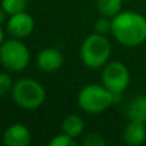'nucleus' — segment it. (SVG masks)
<instances>
[{"label":"nucleus","instance_id":"14","mask_svg":"<svg viewBox=\"0 0 146 146\" xmlns=\"http://www.w3.org/2000/svg\"><path fill=\"white\" fill-rule=\"evenodd\" d=\"M27 5V0H1V8L8 15L23 12Z\"/></svg>","mask_w":146,"mask_h":146},{"label":"nucleus","instance_id":"3","mask_svg":"<svg viewBox=\"0 0 146 146\" xmlns=\"http://www.w3.org/2000/svg\"><path fill=\"white\" fill-rule=\"evenodd\" d=\"M118 95L113 94L104 85H86L77 95L78 108L88 114H100L115 101Z\"/></svg>","mask_w":146,"mask_h":146},{"label":"nucleus","instance_id":"19","mask_svg":"<svg viewBox=\"0 0 146 146\" xmlns=\"http://www.w3.org/2000/svg\"><path fill=\"white\" fill-rule=\"evenodd\" d=\"M145 1H146V0H145Z\"/></svg>","mask_w":146,"mask_h":146},{"label":"nucleus","instance_id":"17","mask_svg":"<svg viewBox=\"0 0 146 146\" xmlns=\"http://www.w3.org/2000/svg\"><path fill=\"white\" fill-rule=\"evenodd\" d=\"M83 145L85 146H104L106 145V141L104 139V136L99 132H92L88 133L87 136L83 139Z\"/></svg>","mask_w":146,"mask_h":146},{"label":"nucleus","instance_id":"6","mask_svg":"<svg viewBox=\"0 0 146 146\" xmlns=\"http://www.w3.org/2000/svg\"><path fill=\"white\" fill-rule=\"evenodd\" d=\"M101 82L108 90L115 95H121L127 90L131 82V74L126 64L119 60L108 62L103 67Z\"/></svg>","mask_w":146,"mask_h":146},{"label":"nucleus","instance_id":"1","mask_svg":"<svg viewBox=\"0 0 146 146\" xmlns=\"http://www.w3.org/2000/svg\"><path fill=\"white\" fill-rule=\"evenodd\" d=\"M111 33L121 45L137 48L146 41V18L132 10H123L111 18Z\"/></svg>","mask_w":146,"mask_h":146},{"label":"nucleus","instance_id":"4","mask_svg":"<svg viewBox=\"0 0 146 146\" xmlns=\"http://www.w3.org/2000/svg\"><path fill=\"white\" fill-rule=\"evenodd\" d=\"M12 99L21 109L36 110L46 100V91L38 81L33 78H21L14 82L12 88Z\"/></svg>","mask_w":146,"mask_h":146},{"label":"nucleus","instance_id":"11","mask_svg":"<svg viewBox=\"0 0 146 146\" xmlns=\"http://www.w3.org/2000/svg\"><path fill=\"white\" fill-rule=\"evenodd\" d=\"M127 117L129 121L146 123V95H137L127 105Z\"/></svg>","mask_w":146,"mask_h":146},{"label":"nucleus","instance_id":"5","mask_svg":"<svg viewBox=\"0 0 146 146\" xmlns=\"http://www.w3.org/2000/svg\"><path fill=\"white\" fill-rule=\"evenodd\" d=\"M0 59L3 67L9 72H22L28 67L31 60L30 50L21 38L10 37L1 42Z\"/></svg>","mask_w":146,"mask_h":146},{"label":"nucleus","instance_id":"8","mask_svg":"<svg viewBox=\"0 0 146 146\" xmlns=\"http://www.w3.org/2000/svg\"><path fill=\"white\" fill-rule=\"evenodd\" d=\"M63 54L55 48H45L36 56V64L38 69L46 73H53L60 69L63 64Z\"/></svg>","mask_w":146,"mask_h":146},{"label":"nucleus","instance_id":"2","mask_svg":"<svg viewBox=\"0 0 146 146\" xmlns=\"http://www.w3.org/2000/svg\"><path fill=\"white\" fill-rule=\"evenodd\" d=\"M111 46L105 35L91 33L83 40L80 49L82 63L90 69L103 68L110 59Z\"/></svg>","mask_w":146,"mask_h":146},{"label":"nucleus","instance_id":"15","mask_svg":"<svg viewBox=\"0 0 146 146\" xmlns=\"http://www.w3.org/2000/svg\"><path fill=\"white\" fill-rule=\"evenodd\" d=\"M78 142L76 141L74 137L69 136L67 133H59L56 136H54L53 139L49 141L50 146H77Z\"/></svg>","mask_w":146,"mask_h":146},{"label":"nucleus","instance_id":"13","mask_svg":"<svg viewBox=\"0 0 146 146\" xmlns=\"http://www.w3.org/2000/svg\"><path fill=\"white\" fill-rule=\"evenodd\" d=\"M123 0H96V7L100 15L114 18L122 12Z\"/></svg>","mask_w":146,"mask_h":146},{"label":"nucleus","instance_id":"18","mask_svg":"<svg viewBox=\"0 0 146 146\" xmlns=\"http://www.w3.org/2000/svg\"><path fill=\"white\" fill-rule=\"evenodd\" d=\"M13 81H12V77L9 76V73L7 72H3L0 74V96L4 98L5 95H8L9 91H12L13 88Z\"/></svg>","mask_w":146,"mask_h":146},{"label":"nucleus","instance_id":"10","mask_svg":"<svg viewBox=\"0 0 146 146\" xmlns=\"http://www.w3.org/2000/svg\"><path fill=\"white\" fill-rule=\"evenodd\" d=\"M146 123L129 121L122 132V139L129 146H139L146 141Z\"/></svg>","mask_w":146,"mask_h":146},{"label":"nucleus","instance_id":"7","mask_svg":"<svg viewBox=\"0 0 146 146\" xmlns=\"http://www.w3.org/2000/svg\"><path fill=\"white\" fill-rule=\"evenodd\" d=\"M33 28H35V21L32 15L26 13L25 10L9 15L8 21L5 22V30L10 37L21 40L28 37L33 32Z\"/></svg>","mask_w":146,"mask_h":146},{"label":"nucleus","instance_id":"16","mask_svg":"<svg viewBox=\"0 0 146 146\" xmlns=\"http://www.w3.org/2000/svg\"><path fill=\"white\" fill-rule=\"evenodd\" d=\"M94 31L96 33H100V35H108V33H111V18L104 17L101 15L98 21L94 25Z\"/></svg>","mask_w":146,"mask_h":146},{"label":"nucleus","instance_id":"12","mask_svg":"<svg viewBox=\"0 0 146 146\" xmlns=\"http://www.w3.org/2000/svg\"><path fill=\"white\" fill-rule=\"evenodd\" d=\"M83 129H85V121L82 117L77 115V114L67 115L62 122V131L74 139L82 135Z\"/></svg>","mask_w":146,"mask_h":146},{"label":"nucleus","instance_id":"9","mask_svg":"<svg viewBox=\"0 0 146 146\" xmlns=\"http://www.w3.org/2000/svg\"><path fill=\"white\" fill-rule=\"evenodd\" d=\"M31 140V131L22 123H13L8 126L3 135V142L7 146H27Z\"/></svg>","mask_w":146,"mask_h":146}]
</instances>
